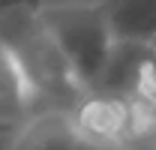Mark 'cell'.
<instances>
[{
  "label": "cell",
  "instance_id": "6da1fadb",
  "mask_svg": "<svg viewBox=\"0 0 156 150\" xmlns=\"http://www.w3.org/2000/svg\"><path fill=\"white\" fill-rule=\"evenodd\" d=\"M39 9V0H0V42L24 69L36 93V108L42 105L72 111L87 90L75 78L54 36L48 33Z\"/></svg>",
  "mask_w": 156,
  "mask_h": 150
},
{
  "label": "cell",
  "instance_id": "7a4b0ae2",
  "mask_svg": "<svg viewBox=\"0 0 156 150\" xmlns=\"http://www.w3.org/2000/svg\"><path fill=\"white\" fill-rule=\"evenodd\" d=\"M39 15L48 33L54 36V42L60 45V51L66 54L81 87L90 93L114 45L102 6L63 3V6H42Z\"/></svg>",
  "mask_w": 156,
  "mask_h": 150
},
{
  "label": "cell",
  "instance_id": "277c9868",
  "mask_svg": "<svg viewBox=\"0 0 156 150\" xmlns=\"http://www.w3.org/2000/svg\"><path fill=\"white\" fill-rule=\"evenodd\" d=\"M36 111V93L12 51L0 42V132H15Z\"/></svg>",
  "mask_w": 156,
  "mask_h": 150
},
{
  "label": "cell",
  "instance_id": "52a82bcc",
  "mask_svg": "<svg viewBox=\"0 0 156 150\" xmlns=\"http://www.w3.org/2000/svg\"><path fill=\"white\" fill-rule=\"evenodd\" d=\"M150 51H153V54H156V36L150 39Z\"/></svg>",
  "mask_w": 156,
  "mask_h": 150
},
{
  "label": "cell",
  "instance_id": "3957f363",
  "mask_svg": "<svg viewBox=\"0 0 156 150\" xmlns=\"http://www.w3.org/2000/svg\"><path fill=\"white\" fill-rule=\"evenodd\" d=\"M9 150H129L120 141H102L78 126L66 108H39L18 129Z\"/></svg>",
  "mask_w": 156,
  "mask_h": 150
},
{
  "label": "cell",
  "instance_id": "ba28073f",
  "mask_svg": "<svg viewBox=\"0 0 156 150\" xmlns=\"http://www.w3.org/2000/svg\"><path fill=\"white\" fill-rule=\"evenodd\" d=\"M153 150H156V147H153Z\"/></svg>",
  "mask_w": 156,
  "mask_h": 150
},
{
  "label": "cell",
  "instance_id": "8992f818",
  "mask_svg": "<svg viewBox=\"0 0 156 150\" xmlns=\"http://www.w3.org/2000/svg\"><path fill=\"white\" fill-rule=\"evenodd\" d=\"M99 6L114 42L150 45L156 36V0H102Z\"/></svg>",
  "mask_w": 156,
  "mask_h": 150
},
{
  "label": "cell",
  "instance_id": "5b68a950",
  "mask_svg": "<svg viewBox=\"0 0 156 150\" xmlns=\"http://www.w3.org/2000/svg\"><path fill=\"white\" fill-rule=\"evenodd\" d=\"M78 126L90 135H96L102 141H120L129 147L126 141V126H129V105L126 96H108V93H84L75 108Z\"/></svg>",
  "mask_w": 156,
  "mask_h": 150
}]
</instances>
